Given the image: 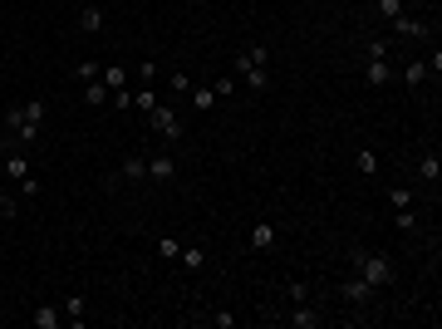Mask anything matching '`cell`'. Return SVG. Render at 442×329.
Returning a JSON list of instances; mask_svg holds the SVG:
<instances>
[{"label": "cell", "instance_id": "cell-22", "mask_svg": "<svg viewBox=\"0 0 442 329\" xmlns=\"http://www.w3.org/2000/svg\"><path fill=\"white\" fill-rule=\"evenodd\" d=\"M177 260H182L187 270H202V265H206V251H202V246H182V256H177Z\"/></svg>", "mask_w": 442, "mask_h": 329}, {"label": "cell", "instance_id": "cell-9", "mask_svg": "<svg viewBox=\"0 0 442 329\" xmlns=\"http://www.w3.org/2000/svg\"><path fill=\"white\" fill-rule=\"evenodd\" d=\"M246 246H251V251H275V226H270V222H256V226L246 231Z\"/></svg>", "mask_w": 442, "mask_h": 329}, {"label": "cell", "instance_id": "cell-14", "mask_svg": "<svg viewBox=\"0 0 442 329\" xmlns=\"http://www.w3.org/2000/svg\"><path fill=\"white\" fill-rule=\"evenodd\" d=\"M6 172L20 182V177H30V157H25V148H10L6 152Z\"/></svg>", "mask_w": 442, "mask_h": 329}, {"label": "cell", "instance_id": "cell-31", "mask_svg": "<svg viewBox=\"0 0 442 329\" xmlns=\"http://www.w3.org/2000/svg\"><path fill=\"white\" fill-rule=\"evenodd\" d=\"M168 89H173V94H187V89H192V79L177 69V74H168Z\"/></svg>", "mask_w": 442, "mask_h": 329}, {"label": "cell", "instance_id": "cell-25", "mask_svg": "<svg viewBox=\"0 0 442 329\" xmlns=\"http://www.w3.org/2000/svg\"><path fill=\"white\" fill-rule=\"evenodd\" d=\"M152 103H157V89H152V84H143V89L133 94V108H138V114H148Z\"/></svg>", "mask_w": 442, "mask_h": 329}, {"label": "cell", "instance_id": "cell-17", "mask_svg": "<svg viewBox=\"0 0 442 329\" xmlns=\"http://www.w3.org/2000/svg\"><path fill=\"white\" fill-rule=\"evenodd\" d=\"M187 94H192V103H197V114H206V108H216V98H221V94H216L211 84H197V89H187Z\"/></svg>", "mask_w": 442, "mask_h": 329}, {"label": "cell", "instance_id": "cell-15", "mask_svg": "<svg viewBox=\"0 0 442 329\" xmlns=\"http://www.w3.org/2000/svg\"><path fill=\"white\" fill-rule=\"evenodd\" d=\"M403 84H408V89H423V84H427V60H408V64H403Z\"/></svg>", "mask_w": 442, "mask_h": 329}, {"label": "cell", "instance_id": "cell-20", "mask_svg": "<svg viewBox=\"0 0 442 329\" xmlns=\"http://www.w3.org/2000/svg\"><path fill=\"white\" fill-rule=\"evenodd\" d=\"M364 60H389V39L369 35V39H364Z\"/></svg>", "mask_w": 442, "mask_h": 329}, {"label": "cell", "instance_id": "cell-19", "mask_svg": "<svg viewBox=\"0 0 442 329\" xmlns=\"http://www.w3.org/2000/svg\"><path fill=\"white\" fill-rule=\"evenodd\" d=\"M20 123H25V103H10L6 114H0V128H6V133H20Z\"/></svg>", "mask_w": 442, "mask_h": 329}, {"label": "cell", "instance_id": "cell-5", "mask_svg": "<svg viewBox=\"0 0 442 329\" xmlns=\"http://www.w3.org/2000/svg\"><path fill=\"white\" fill-rule=\"evenodd\" d=\"M270 319H281V324H290V329H319V314H315L305 300H300L290 314H270Z\"/></svg>", "mask_w": 442, "mask_h": 329}, {"label": "cell", "instance_id": "cell-32", "mask_svg": "<svg viewBox=\"0 0 442 329\" xmlns=\"http://www.w3.org/2000/svg\"><path fill=\"white\" fill-rule=\"evenodd\" d=\"M15 187H20V197H39V177H35V172H30V177H20Z\"/></svg>", "mask_w": 442, "mask_h": 329}, {"label": "cell", "instance_id": "cell-30", "mask_svg": "<svg viewBox=\"0 0 442 329\" xmlns=\"http://www.w3.org/2000/svg\"><path fill=\"white\" fill-rule=\"evenodd\" d=\"M389 202H394V211H398V206H413V202H418V197H413V192H408V187H394V192H389Z\"/></svg>", "mask_w": 442, "mask_h": 329}, {"label": "cell", "instance_id": "cell-24", "mask_svg": "<svg viewBox=\"0 0 442 329\" xmlns=\"http://www.w3.org/2000/svg\"><path fill=\"white\" fill-rule=\"evenodd\" d=\"M354 162H359V172H364V177H373V172H378V152H373V148H359V157H354Z\"/></svg>", "mask_w": 442, "mask_h": 329}, {"label": "cell", "instance_id": "cell-16", "mask_svg": "<svg viewBox=\"0 0 442 329\" xmlns=\"http://www.w3.org/2000/svg\"><path fill=\"white\" fill-rule=\"evenodd\" d=\"M60 310H64V324H74V329H79L89 305H84V295H64V305H60Z\"/></svg>", "mask_w": 442, "mask_h": 329}, {"label": "cell", "instance_id": "cell-29", "mask_svg": "<svg viewBox=\"0 0 442 329\" xmlns=\"http://www.w3.org/2000/svg\"><path fill=\"white\" fill-rule=\"evenodd\" d=\"M373 10H378L383 20H394V15H403V0H373Z\"/></svg>", "mask_w": 442, "mask_h": 329}, {"label": "cell", "instance_id": "cell-36", "mask_svg": "<svg viewBox=\"0 0 442 329\" xmlns=\"http://www.w3.org/2000/svg\"><path fill=\"white\" fill-rule=\"evenodd\" d=\"M310 6H319V0H310Z\"/></svg>", "mask_w": 442, "mask_h": 329}, {"label": "cell", "instance_id": "cell-33", "mask_svg": "<svg viewBox=\"0 0 442 329\" xmlns=\"http://www.w3.org/2000/svg\"><path fill=\"white\" fill-rule=\"evenodd\" d=\"M285 295L300 305V300H310V285H305V281H290V285H285Z\"/></svg>", "mask_w": 442, "mask_h": 329}, {"label": "cell", "instance_id": "cell-11", "mask_svg": "<svg viewBox=\"0 0 442 329\" xmlns=\"http://www.w3.org/2000/svg\"><path fill=\"white\" fill-rule=\"evenodd\" d=\"M114 177H123V182H138V177H148V157H138V152H133V157H123Z\"/></svg>", "mask_w": 442, "mask_h": 329}, {"label": "cell", "instance_id": "cell-21", "mask_svg": "<svg viewBox=\"0 0 442 329\" xmlns=\"http://www.w3.org/2000/svg\"><path fill=\"white\" fill-rule=\"evenodd\" d=\"M84 103H89V108H103V103H108V89H103L98 79H94V84H84Z\"/></svg>", "mask_w": 442, "mask_h": 329}, {"label": "cell", "instance_id": "cell-10", "mask_svg": "<svg viewBox=\"0 0 442 329\" xmlns=\"http://www.w3.org/2000/svg\"><path fill=\"white\" fill-rule=\"evenodd\" d=\"M98 84H103L108 94H114V89H128V69H123V64H103V69H98Z\"/></svg>", "mask_w": 442, "mask_h": 329}, {"label": "cell", "instance_id": "cell-6", "mask_svg": "<svg viewBox=\"0 0 442 329\" xmlns=\"http://www.w3.org/2000/svg\"><path fill=\"white\" fill-rule=\"evenodd\" d=\"M339 295H344L349 305H373V285H369V281H359V276H349V281L339 285Z\"/></svg>", "mask_w": 442, "mask_h": 329}, {"label": "cell", "instance_id": "cell-1", "mask_svg": "<svg viewBox=\"0 0 442 329\" xmlns=\"http://www.w3.org/2000/svg\"><path fill=\"white\" fill-rule=\"evenodd\" d=\"M349 265H354V276H359V281H369L373 290H383V285H394V260L383 256V251H369V246H354V251H349Z\"/></svg>", "mask_w": 442, "mask_h": 329}, {"label": "cell", "instance_id": "cell-8", "mask_svg": "<svg viewBox=\"0 0 442 329\" xmlns=\"http://www.w3.org/2000/svg\"><path fill=\"white\" fill-rule=\"evenodd\" d=\"M364 84H373V89L394 84V64L389 60H364Z\"/></svg>", "mask_w": 442, "mask_h": 329}, {"label": "cell", "instance_id": "cell-4", "mask_svg": "<svg viewBox=\"0 0 442 329\" xmlns=\"http://www.w3.org/2000/svg\"><path fill=\"white\" fill-rule=\"evenodd\" d=\"M389 25H394V35H403V39H427V35H432V25H427V20H413L408 10H403V15H394Z\"/></svg>", "mask_w": 442, "mask_h": 329}, {"label": "cell", "instance_id": "cell-12", "mask_svg": "<svg viewBox=\"0 0 442 329\" xmlns=\"http://www.w3.org/2000/svg\"><path fill=\"white\" fill-rule=\"evenodd\" d=\"M30 319H35V329H64V310H54V305H39Z\"/></svg>", "mask_w": 442, "mask_h": 329}, {"label": "cell", "instance_id": "cell-35", "mask_svg": "<svg viewBox=\"0 0 442 329\" xmlns=\"http://www.w3.org/2000/svg\"><path fill=\"white\" fill-rule=\"evenodd\" d=\"M138 79H143V84H157V64L143 60V64H138Z\"/></svg>", "mask_w": 442, "mask_h": 329}, {"label": "cell", "instance_id": "cell-23", "mask_svg": "<svg viewBox=\"0 0 442 329\" xmlns=\"http://www.w3.org/2000/svg\"><path fill=\"white\" fill-rule=\"evenodd\" d=\"M157 256H162V260H177V256H182V241H177V236H157Z\"/></svg>", "mask_w": 442, "mask_h": 329}, {"label": "cell", "instance_id": "cell-18", "mask_svg": "<svg viewBox=\"0 0 442 329\" xmlns=\"http://www.w3.org/2000/svg\"><path fill=\"white\" fill-rule=\"evenodd\" d=\"M418 177H423L427 187H437V177H442V162H437V152H427V157L418 162Z\"/></svg>", "mask_w": 442, "mask_h": 329}, {"label": "cell", "instance_id": "cell-3", "mask_svg": "<svg viewBox=\"0 0 442 329\" xmlns=\"http://www.w3.org/2000/svg\"><path fill=\"white\" fill-rule=\"evenodd\" d=\"M148 128H152V133H162L168 143H182V118L173 114L168 103H152V108H148Z\"/></svg>", "mask_w": 442, "mask_h": 329}, {"label": "cell", "instance_id": "cell-7", "mask_svg": "<svg viewBox=\"0 0 442 329\" xmlns=\"http://www.w3.org/2000/svg\"><path fill=\"white\" fill-rule=\"evenodd\" d=\"M148 177H152V182H173V177H177V157H168V152L148 157Z\"/></svg>", "mask_w": 442, "mask_h": 329}, {"label": "cell", "instance_id": "cell-2", "mask_svg": "<svg viewBox=\"0 0 442 329\" xmlns=\"http://www.w3.org/2000/svg\"><path fill=\"white\" fill-rule=\"evenodd\" d=\"M265 60H270V49H265V44H251V49H241V54H236V79H241L251 94H260V89L270 84Z\"/></svg>", "mask_w": 442, "mask_h": 329}, {"label": "cell", "instance_id": "cell-34", "mask_svg": "<svg viewBox=\"0 0 442 329\" xmlns=\"http://www.w3.org/2000/svg\"><path fill=\"white\" fill-rule=\"evenodd\" d=\"M15 211H20V206H15V197H6V192H0V222H10Z\"/></svg>", "mask_w": 442, "mask_h": 329}, {"label": "cell", "instance_id": "cell-13", "mask_svg": "<svg viewBox=\"0 0 442 329\" xmlns=\"http://www.w3.org/2000/svg\"><path fill=\"white\" fill-rule=\"evenodd\" d=\"M79 30H84V35H98V30H103V10L94 6V0H89V6H79Z\"/></svg>", "mask_w": 442, "mask_h": 329}, {"label": "cell", "instance_id": "cell-26", "mask_svg": "<svg viewBox=\"0 0 442 329\" xmlns=\"http://www.w3.org/2000/svg\"><path fill=\"white\" fill-rule=\"evenodd\" d=\"M206 324H211V329H236V314H231V310H211Z\"/></svg>", "mask_w": 442, "mask_h": 329}, {"label": "cell", "instance_id": "cell-28", "mask_svg": "<svg viewBox=\"0 0 442 329\" xmlns=\"http://www.w3.org/2000/svg\"><path fill=\"white\" fill-rule=\"evenodd\" d=\"M394 226H398V231H413V226H418V216H413V206H398V211H394Z\"/></svg>", "mask_w": 442, "mask_h": 329}, {"label": "cell", "instance_id": "cell-27", "mask_svg": "<svg viewBox=\"0 0 442 329\" xmlns=\"http://www.w3.org/2000/svg\"><path fill=\"white\" fill-rule=\"evenodd\" d=\"M98 69H103V64H94V60H79V64H74V79L94 84V79H98Z\"/></svg>", "mask_w": 442, "mask_h": 329}]
</instances>
